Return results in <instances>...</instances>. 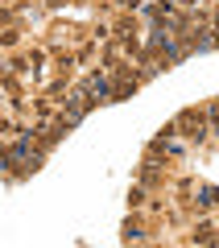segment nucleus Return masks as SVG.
<instances>
[{
  "mask_svg": "<svg viewBox=\"0 0 219 248\" xmlns=\"http://www.w3.org/2000/svg\"><path fill=\"white\" fill-rule=\"evenodd\" d=\"M79 91L87 95V104H91V108H95V104H104L108 95H116V87H112V79H108V75H87Z\"/></svg>",
  "mask_w": 219,
  "mask_h": 248,
  "instance_id": "f257e3e1",
  "label": "nucleus"
},
{
  "mask_svg": "<svg viewBox=\"0 0 219 248\" xmlns=\"http://www.w3.org/2000/svg\"><path fill=\"white\" fill-rule=\"evenodd\" d=\"M219 203V190H215V186H203V190H199V207H215Z\"/></svg>",
  "mask_w": 219,
  "mask_h": 248,
  "instance_id": "f03ea898",
  "label": "nucleus"
},
{
  "mask_svg": "<svg viewBox=\"0 0 219 248\" xmlns=\"http://www.w3.org/2000/svg\"><path fill=\"white\" fill-rule=\"evenodd\" d=\"M211 120H215V124H219V104H215V108H211Z\"/></svg>",
  "mask_w": 219,
  "mask_h": 248,
  "instance_id": "7ed1b4c3",
  "label": "nucleus"
}]
</instances>
